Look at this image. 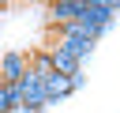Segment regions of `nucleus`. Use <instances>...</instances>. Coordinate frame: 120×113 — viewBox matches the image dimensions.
Listing matches in <instances>:
<instances>
[{"label": "nucleus", "mask_w": 120, "mask_h": 113, "mask_svg": "<svg viewBox=\"0 0 120 113\" xmlns=\"http://www.w3.org/2000/svg\"><path fill=\"white\" fill-rule=\"evenodd\" d=\"M30 68H34L41 79L56 75V68H52V53H30Z\"/></svg>", "instance_id": "8"}, {"label": "nucleus", "mask_w": 120, "mask_h": 113, "mask_svg": "<svg viewBox=\"0 0 120 113\" xmlns=\"http://www.w3.org/2000/svg\"><path fill=\"white\" fill-rule=\"evenodd\" d=\"M82 11H86V0H56V4H49V19L60 23V30L71 26V23H79Z\"/></svg>", "instance_id": "2"}, {"label": "nucleus", "mask_w": 120, "mask_h": 113, "mask_svg": "<svg viewBox=\"0 0 120 113\" xmlns=\"http://www.w3.org/2000/svg\"><path fill=\"white\" fill-rule=\"evenodd\" d=\"M71 90H75V87H71V75H60V72H56V75H49V79H45V94H49V105H56L60 98H68Z\"/></svg>", "instance_id": "6"}, {"label": "nucleus", "mask_w": 120, "mask_h": 113, "mask_svg": "<svg viewBox=\"0 0 120 113\" xmlns=\"http://www.w3.org/2000/svg\"><path fill=\"white\" fill-rule=\"evenodd\" d=\"M30 72V56L26 53H4L0 60V83H19Z\"/></svg>", "instance_id": "4"}, {"label": "nucleus", "mask_w": 120, "mask_h": 113, "mask_svg": "<svg viewBox=\"0 0 120 113\" xmlns=\"http://www.w3.org/2000/svg\"><path fill=\"white\" fill-rule=\"evenodd\" d=\"M19 90H22V109L26 113H41V109H49V94H45V79L30 68L22 79H19Z\"/></svg>", "instance_id": "1"}, {"label": "nucleus", "mask_w": 120, "mask_h": 113, "mask_svg": "<svg viewBox=\"0 0 120 113\" xmlns=\"http://www.w3.org/2000/svg\"><path fill=\"white\" fill-rule=\"evenodd\" d=\"M56 45H60V49H68L71 56L86 60V56L94 53V45H98V41H94V38H86V34H75V30H68V26H64V30H60V41H56Z\"/></svg>", "instance_id": "3"}, {"label": "nucleus", "mask_w": 120, "mask_h": 113, "mask_svg": "<svg viewBox=\"0 0 120 113\" xmlns=\"http://www.w3.org/2000/svg\"><path fill=\"white\" fill-rule=\"evenodd\" d=\"M49 53H52V68H56L60 75H75V72H82V60H79V56H71L68 49H60V45H52Z\"/></svg>", "instance_id": "5"}, {"label": "nucleus", "mask_w": 120, "mask_h": 113, "mask_svg": "<svg viewBox=\"0 0 120 113\" xmlns=\"http://www.w3.org/2000/svg\"><path fill=\"white\" fill-rule=\"evenodd\" d=\"M15 109H22L19 83H0V113H15Z\"/></svg>", "instance_id": "7"}]
</instances>
